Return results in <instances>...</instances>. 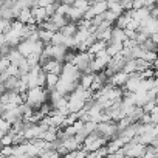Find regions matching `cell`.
<instances>
[{"mask_svg":"<svg viewBox=\"0 0 158 158\" xmlns=\"http://www.w3.org/2000/svg\"><path fill=\"white\" fill-rule=\"evenodd\" d=\"M48 96H50V92L45 87H36V89L27 90V93L23 95V102L30 106L33 110H39L44 104L48 102Z\"/></svg>","mask_w":158,"mask_h":158,"instance_id":"1","label":"cell"},{"mask_svg":"<svg viewBox=\"0 0 158 158\" xmlns=\"http://www.w3.org/2000/svg\"><path fill=\"white\" fill-rule=\"evenodd\" d=\"M143 8H146V2L144 0H138V2H133L132 11H138V10H143Z\"/></svg>","mask_w":158,"mask_h":158,"instance_id":"21","label":"cell"},{"mask_svg":"<svg viewBox=\"0 0 158 158\" xmlns=\"http://www.w3.org/2000/svg\"><path fill=\"white\" fill-rule=\"evenodd\" d=\"M10 130H11V124L8 121H5L3 116L0 115V138L5 136L6 133H10Z\"/></svg>","mask_w":158,"mask_h":158,"instance_id":"17","label":"cell"},{"mask_svg":"<svg viewBox=\"0 0 158 158\" xmlns=\"http://www.w3.org/2000/svg\"><path fill=\"white\" fill-rule=\"evenodd\" d=\"M40 67H42V70H44L45 73H53V74L60 76L62 68H64V62H60V60H54V59H47Z\"/></svg>","mask_w":158,"mask_h":158,"instance_id":"7","label":"cell"},{"mask_svg":"<svg viewBox=\"0 0 158 158\" xmlns=\"http://www.w3.org/2000/svg\"><path fill=\"white\" fill-rule=\"evenodd\" d=\"M59 33L62 34V36H65V37H74L76 36V33H77V25L76 23H67L64 28H60L59 30Z\"/></svg>","mask_w":158,"mask_h":158,"instance_id":"13","label":"cell"},{"mask_svg":"<svg viewBox=\"0 0 158 158\" xmlns=\"http://www.w3.org/2000/svg\"><path fill=\"white\" fill-rule=\"evenodd\" d=\"M127 81H129V74L124 73V71H119V73L112 74L109 77V84L112 87H116V89H124V85L127 84Z\"/></svg>","mask_w":158,"mask_h":158,"instance_id":"8","label":"cell"},{"mask_svg":"<svg viewBox=\"0 0 158 158\" xmlns=\"http://www.w3.org/2000/svg\"><path fill=\"white\" fill-rule=\"evenodd\" d=\"M107 143H109V141H107L104 136H101V135L95 130L93 133H90V135L84 139V143H82V149H84L87 153H90V152H95V150H99V149L106 147Z\"/></svg>","mask_w":158,"mask_h":158,"instance_id":"2","label":"cell"},{"mask_svg":"<svg viewBox=\"0 0 158 158\" xmlns=\"http://www.w3.org/2000/svg\"><path fill=\"white\" fill-rule=\"evenodd\" d=\"M146 147H147V146H144V144L138 143V139H136V138H133L130 143H127V144L121 149V152H123L126 156H132V158H143Z\"/></svg>","mask_w":158,"mask_h":158,"instance_id":"3","label":"cell"},{"mask_svg":"<svg viewBox=\"0 0 158 158\" xmlns=\"http://www.w3.org/2000/svg\"><path fill=\"white\" fill-rule=\"evenodd\" d=\"M81 71H79L74 65L71 64H64V68H62V73L59 76L60 81H65V82H71V84H79V79H81Z\"/></svg>","mask_w":158,"mask_h":158,"instance_id":"4","label":"cell"},{"mask_svg":"<svg viewBox=\"0 0 158 158\" xmlns=\"http://www.w3.org/2000/svg\"><path fill=\"white\" fill-rule=\"evenodd\" d=\"M149 39H150V40H152V42H153V44L158 47V34H150V37H149Z\"/></svg>","mask_w":158,"mask_h":158,"instance_id":"23","label":"cell"},{"mask_svg":"<svg viewBox=\"0 0 158 158\" xmlns=\"http://www.w3.org/2000/svg\"><path fill=\"white\" fill-rule=\"evenodd\" d=\"M106 158H124V153L119 150V152H116V153H109Z\"/></svg>","mask_w":158,"mask_h":158,"instance_id":"22","label":"cell"},{"mask_svg":"<svg viewBox=\"0 0 158 158\" xmlns=\"http://www.w3.org/2000/svg\"><path fill=\"white\" fill-rule=\"evenodd\" d=\"M53 36H54V33H51V31H47V30H42V28H39V42H42L44 45H51Z\"/></svg>","mask_w":158,"mask_h":158,"instance_id":"15","label":"cell"},{"mask_svg":"<svg viewBox=\"0 0 158 158\" xmlns=\"http://www.w3.org/2000/svg\"><path fill=\"white\" fill-rule=\"evenodd\" d=\"M152 70H153V71H156V70H158V54H156V59L152 62Z\"/></svg>","mask_w":158,"mask_h":158,"instance_id":"24","label":"cell"},{"mask_svg":"<svg viewBox=\"0 0 158 158\" xmlns=\"http://www.w3.org/2000/svg\"><path fill=\"white\" fill-rule=\"evenodd\" d=\"M93 59H95V56L89 54L87 51H81V53L77 51L76 56H74V59H73V62H71V65H74L81 73H87L90 64L93 62Z\"/></svg>","mask_w":158,"mask_h":158,"instance_id":"5","label":"cell"},{"mask_svg":"<svg viewBox=\"0 0 158 158\" xmlns=\"http://www.w3.org/2000/svg\"><path fill=\"white\" fill-rule=\"evenodd\" d=\"M6 57H8V60H10V64L11 65H16L17 68H19V65L25 60V57L19 53V50L17 48H11L10 51H8V54H6Z\"/></svg>","mask_w":158,"mask_h":158,"instance_id":"9","label":"cell"},{"mask_svg":"<svg viewBox=\"0 0 158 158\" xmlns=\"http://www.w3.org/2000/svg\"><path fill=\"white\" fill-rule=\"evenodd\" d=\"M57 82H59V76L57 74H53V73H47L45 74V89L48 92H53L56 89Z\"/></svg>","mask_w":158,"mask_h":158,"instance_id":"11","label":"cell"},{"mask_svg":"<svg viewBox=\"0 0 158 158\" xmlns=\"http://www.w3.org/2000/svg\"><path fill=\"white\" fill-rule=\"evenodd\" d=\"M106 48H107V44H106V42L96 40V42H95V44H93V45H92V47L89 48V51H87V53H89V54H92V56H96L98 53L104 51Z\"/></svg>","mask_w":158,"mask_h":158,"instance_id":"16","label":"cell"},{"mask_svg":"<svg viewBox=\"0 0 158 158\" xmlns=\"http://www.w3.org/2000/svg\"><path fill=\"white\" fill-rule=\"evenodd\" d=\"M156 156H158V153H156L155 147H153V146H147L146 150H144L143 158H156Z\"/></svg>","mask_w":158,"mask_h":158,"instance_id":"20","label":"cell"},{"mask_svg":"<svg viewBox=\"0 0 158 158\" xmlns=\"http://www.w3.org/2000/svg\"><path fill=\"white\" fill-rule=\"evenodd\" d=\"M93 81H95V73H82L81 79H79V85L85 90H90Z\"/></svg>","mask_w":158,"mask_h":158,"instance_id":"10","label":"cell"},{"mask_svg":"<svg viewBox=\"0 0 158 158\" xmlns=\"http://www.w3.org/2000/svg\"><path fill=\"white\" fill-rule=\"evenodd\" d=\"M123 48H124V47H123V44H118V42H109V44H107L106 51H107V54H109L110 57H115V56L121 54Z\"/></svg>","mask_w":158,"mask_h":158,"instance_id":"12","label":"cell"},{"mask_svg":"<svg viewBox=\"0 0 158 158\" xmlns=\"http://www.w3.org/2000/svg\"><path fill=\"white\" fill-rule=\"evenodd\" d=\"M123 71L127 73V74L138 73V71H136V60H127L126 65H124V68H123Z\"/></svg>","mask_w":158,"mask_h":158,"instance_id":"19","label":"cell"},{"mask_svg":"<svg viewBox=\"0 0 158 158\" xmlns=\"http://www.w3.org/2000/svg\"><path fill=\"white\" fill-rule=\"evenodd\" d=\"M0 17H2V16H0Z\"/></svg>","mask_w":158,"mask_h":158,"instance_id":"26","label":"cell"},{"mask_svg":"<svg viewBox=\"0 0 158 158\" xmlns=\"http://www.w3.org/2000/svg\"><path fill=\"white\" fill-rule=\"evenodd\" d=\"M124 158H132V156H126V155H124Z\"/></svg>","mask_w":158,"mask_h":158,"instance_id":"25","label":"cell"},{"mask_svg":"<svg viewBox=\"0 0 158 158\" xmlns=\"http://www.w3.org/2000/svg\"><path fill=\"white\" fill-rule=\"evenodd\" d=\"M96 132H98L101 136H104L107 141L116 138L118 133H119V132H118V126H116V123H113V121L99 123V124L96 126Z\"/></svg>","mask_w":158,"mask_h":158,"instance_id":"6","label":"cell"},{"mask_svg":"<svg viewBox=\"0 0 158 158\" xmlns=\"http://www.w3.org/2000/svg\"><path fill=\"white\" fill-rule=\"evenodd\" d=\"M126 39H127V37H126V31H124V30H121V28H116V27H113V30H112V39H110V42H118V44H123Z\"/></svg>","mask_w":158,"mask_h":158,"instance_id":"14","label":"cell"},{"mask_svg":"<svg viewBox=\"0 0 158 158\" xmlns=\"http://www.w3.org/2000/svg\"><path fill=\"white\" fill-rule=\"evenodd\" d=\"M71 5H73L74 8H77V10H81V11L87 13L92 3H90V2H85V0H76V2H73Z\"/></svg>","mask_w":158,"mask_h":158,"instance_id":"18","label":"cell"}]
</instances>
